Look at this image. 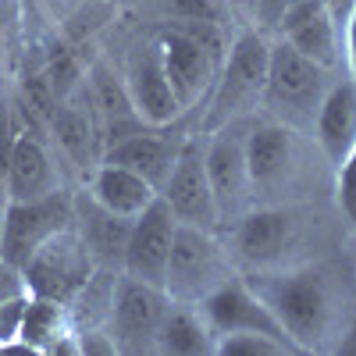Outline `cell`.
Listing matches in <instances>:
<instances>
[{"instance_id": "obj_32", "label": "cell", "mask_w": 356, "mask_h": 356, "mask_svg": "<svg viewBox=\"0 0 356 356\" xmlns=\"http://www.w3.org/2000/svg\"><path fill=\"white\" fill-rule=\"evenodd\" d=\"M171 11L182 22H214L211 0H171Z\"/></svg>"}, {"instance_id": "obj_35", "label": "cell", "mask_w": 356, "mask_h": 356, "mask_svg": "<svg viewBox=\"0 0 356 356\" xmlns=\"http://www.w3.org/2000/svg\"><path fill=\"white\" fill-rule=\"evenodd\" d=\"M335 353H356V321L349 324V328H342V339H339Z\"/></svg>"}, {"instance_id": "obj_17", "label": "cell", "mask_w": 356, "mask_h": 356, "mask_svg": "<svg viewBox=\"0 0 356 356\" xmlns=\"http://www.w3.org/2000/svg\"><path fill=\"white\" fill-rule=\"evenodd\" d=\"M314 136L332 168H339L346 154L353 150V143H356V79L353 75L328 86V93H324L317 118H314Z\"/></svg>"}, {"instance_id": "obj_19", "label": "cell", "mask_w": 356, "mask_h": 356, "mask_svg": "<svg viewBox=\"0 0 356 356\" xmlns=\"http://www.w3.org/2000/svg\"><path fill=\"white\" fill-rule=\"evenodd\" d=\"M89 193H93L97 203H104L107 211L122 214V218H139L161 196V189L154 182H146L143 175H136L122 164H111V161H100L93 168V175H89Z\"/></svg>"}, {"instance_id": "obj_21", "label": "cell", "mask_w": 356, "mask_h": 356, "mask_svg": "<svg viewBox=\"0 0 356 356\" xmlns=\"http://www.w3.org/2000/svg\"><path fill=\"white\" fill-rule=\"evenodd\" d=\"M214 349H218V335L211 332V324L203 321L200 307L171 300L161 324H157L154 353H164V356H207Z\"/></svg>"}, {"instance_id": "obj_34", "label": "cell", "mask_w": 356, "mask_h": 356, "mask_svg": "<svg viewBox=\"0 0 356 356\" xmlns=\"http://www.w3.org/2000/svg\"><path fill=\"white\" fill-rule=\"evenodd\" d=\"M321 4H324V11L332 15L335 25H346V18H349V11H353L356 0H321Z\"/></svg>"}, {"instance_id": "obj_9", "label": "cell", "mask_w": 356, "mask_h": 356, "mask_svg": "<svg viewBox=\"0 0 356 356\" xmlns=\"http://www.w3.org/2000/svg\"><path fill=\"white\" fill-rule=\"evenodd\" d=\"M164 203L171 207V214L178 218V225H193L203 232H214L218 218V203H214V189L207 178V164H203V150L196 139H186L182 150L175 157L171 175L161 186Z\"/></svg>"}, {"instance_id": "obj_29", "label": "cell", "mask_w": 356, "mask_h": 356, "mask_svg": "<svg viewBox=\"0 0 356 356\" xmlns=\"http://www.w3.org/2000/svg\"><path fill=\"white\" fill-rule=\"evenodd\" d=\"M15 22H18V0H0V72L8 68L11 36H15Z\"/></svg>"}, {"instance_id": "obj_5", "label": "cell", "mask_w": 356, "mask_h": 356, "mask_svg": "<svg viewBox=\"0 0 356 356\" xmlns=\"http://www.w3.org/2000/svg\"><path fill=\"white\" fill-rule=\"evenodd\" d=\"M97 271L93 257H89L86 243L79 239L75 225L50 235V239L22 264L25 275V289L29 296H43V300H57V303H72L75 292L89 282V275Z\"/></svg>"}, {"instance_id": "obj_31", "label": "cell", "mask_w": 356, "mask_h": 356, "mask_svg": "<svg viewBox=\"0 0 356 356\" xmlns=\"http://www.w3.org/2000/svg\"><path fill=\"white\" fill-rule=\"evenodd\" d=\"M18 296H29L22 267H15V264H8L4 257H0V303L18 300Z\"/></svg>"}, {"instance_id": "obj_2", "label": "cell", "mask_w": 356, "mask_h": 356, "mask_svg": "<svg viewBox=\"0 0 356 356\" xmlns=\"http://www.w3.org/2000/svg\"><path fill=\"white\" fill-rule=\"evenodd\" d=\"M328 93V68L314 65L296 47L271 43V61H267L264 82V107L275 114V122L289 129H314L317 107Z\"/></svg>"}, {"instance_id": "obj_7", "label": "cell", "mask_w": 356, "mask_h": 356, "mask_svg": "<svg viewBox=\"0 0 356 356\" xmlns=\"http://www.w3.org/2000/svg\"><path fill=\"white\" fill-rule=\"evenodd\" d=\"M203 321L211 324V332L221 339V335H239V332H253V335H267L275 339L285 353H300L296 342L289 339V332L278 324V317L267 310V303L260 296L243 282V278H225L218 289H211L196 303Z\"/></svg>"}, {"instance_id": "obj_15", "label": "cell", "mask_w": 356, "mask_h": 356, "mask_svg": "<svg viewBox=\"0 0 356 356\" xmlns=\"http://www.w3.org/2000/svg\"><path fill=\"white\" fill-rule=\"evenodd\" d=\"M75 232H79V239L86 243V250H89V257H93L97 267L122 271L132 218H122V214L107 211L104 203L93 200L89 189H79L75 193Z\"/></svg>"}, {"instance_id": "obj_13", "label": "cell", "mask_w": 356, "mask_h": 356, "mask_svg": "<svg viewBox=\"0 0 356 356\" xmlns=\"http://www.w3.org/2000/svg\"><path fill=\"white\" fill-rule=\"evenodd\" d=\"M211 146L203 150V164H207V178L214 189V203H218V218H243L253 182H250V168H246V146L239 136H232L228 129L211 132Z\"/></svg>"}, {"instance_id": "obj_33", "label": "cell", "mask_w": 356, "mask_h": 356, "mask_svg": "<svg viewBox=\"0 0 356 356\" xmlns=\"http://www.w3.org/2000/svg\"><path fill=\"white\" fill-rule=\"evenodd\" d=\"M346 50H349V68H353V79H356V4L346 18Z\"/></svg>"}, {"instance_id": "obj_28", "label": "cell", "mask_w": 356, "mask_h": 356, "mask_svg": "<svg viewBox=\"0 0 356 356\" xmlns=\"http://www.w3.org/2000/svg\"><path fill=\"white\" fill-rule=\"evenodd\" d=\"M25 300L29 296H18V300L0 303V353L18 349V332H22V314H25Z\"/></svg>"}, {"instance_id": "obj_3", "label": "cell", "mask_w": 356, "mask_h": 356, "mask_svg": "<svg viewBox=\"0 0 356 356\" xmlns=\"http://www.w3.org/2000/svg\"><path fill=\"white\" fill-rule=\"evenodd\" d=\"M267 61H271V43L260 33H243L232 43L228 57L218 68V93L211 104V114L203 122V132H221L232 122L246 118L264 100V82H267Z\"/></svg>"}, {"instance_id": "obj_24", "label": "cell", "mask_w": 356, "mask_h": 356, "mask_svg": "<svg viewBox=\"0 0 356 356\" xmlns=\"http://www.w3.org/2000/svg\"><path fill=\"white\" fill-rule=\"evenodd\" d=\"M282 36L289 47H296L303 57H310L321 68H335L339 61V25L332 22V15L324 11V4L307 15L303 22H296L289 29H282Z\"/></svg>"}, {"instance_id": "obj_25", "label": "cell", "mask_w": 356, "mask_h": 356, "mask_svg": "<svg viewBox=\"0 0 356 356\" xmlns=\"http://www.w3.org/2000/svg\"><path fill=\"white\" fill-rule=\"evenodd\" d=\"M43 79H47V86H50L54 100L65 104V100L75 93V89L82 86L86 72L79 68V61L72 57V50H57L50 61H47V68H43Z\"/></svg>"}, {"instance_id": "obj_26", "label": "cell", "mask_w": 356, "mask_h": 356, "mask_svg": "<svg viewBox=\"0 0 356 356\" xmlns=\"http://www.w3.org/2000/svg\"><path fill=\"white\" fill-rule=\"evenodd\" d=\"M214 353H221V356H282L285 349L267 335L239 332V335H221Z\"/></svg>"}, {"instance_id": "obj_27", "label": "cell", "mask_w": 356, "mask_h": 356, "mask_svg": "<svg viewBox=\"0 0 356 356\" xmlns=\"http://www.w3.org/2000/svg\"><path fill=\"white\" fill-rule=\"evenodd\" d=\"M335 200H339V211L356 225V143L346 154V161L335 168Z\"/></svg>"}, {"instance_id": "obj_16", "label": "cell", "mask_w": 356, "mask_h": 356, "mask_svg": "<svg viewBox=\"0 0 356 356\" xmlns=\"http://www.w3.org/2000/svg\"><path fill=\"white\" fill-rule=\"evenodd\" d=\"M246 168L253 189H278L296 171V129L282 122H260L246 139Z\"/></svg>"}, {"instance_id": "obj_20", "label": "cell", "mask_w": 356, "mask_h": 356, "mask_svg": "<svg viewBox=\"0 0 356 356\" xmlns=\"http://www.w3.org/2000/svg\"><path fill=\"white\" fill-rule=\"evenodd\" d=\"M289 243H292V214L275 211V207L243 214L239 228H235V250H239V257L253 267L275 264L285 253Z\"/></svg>"}, {"instance_id": "obj_18", "label": "cell", "mask_w": 356, "mask_h": 356, "mask_svg": "<svg viewBox=\"0 0 356 356\" xmlns=\"http://www.w3.org/2000/svg\"><path fill=\"white\" fill-rule=\"evenodd\" d=\"M182 143H186V139L171 143L168 132H161V129L150 125V129H139V132H132V136H125V139L111 143L100 161L122 164V168L143 175L146 182H154V186L161 189L164 178H168L171 168H175V157H178V150H182Z\"/></svg>"}, {"instance_id": "obj_11", "label": "cell", "mask_w": 356, "mask_h": 356, "mask_svg": "<svg viewBox=\"0 0 356 356\" xmlns=\"http://www.w3.org/2000/svg\"><path fill=\"white\" fill-rule=\"evenodd\" d=\"M175 228H178V218L171 214V207L164 203V196H157L139 218H132V232H129V243H125V260H122V275L164 289Z\"/></svg>"}, {"instance_id": "obj_6", "label": "cell", "mask_w": 356, "mask_h": 356, "mask_svg": "<svg viewBox=\"0 0 356 356\" xmlns=\"http://www.w3.org/2000/svg\"><path fill=\"white\" fill-rule=\"evenodd\" d=\"M225 278H228V260L221 246L214 243V235L203 228H193V225H178L171 257H168V275H164L168 300L200 303Z\"/></svg>"}, {"instance_id": "obj_4", "label": "cell", "mask_w": 356, "mask_h": 356, "mask_svg": "<svg viewBox=\"0 0 356 356\" xmlns=\"http://www.w3.org/2000/svg\"><path fill=\"white\" fill-rule=\"evenodd\" d=\"M72 225H75V193L68 186L40 200H11L4 221H0V257L22 267L50 235Z\"/></svg>"}, {"instance_id": "obj_36", "label": "cell", "mask_w": 356, "mask_h": 356, "mask_svg": "<svg viewBox=\"0 0 356 356\" xmlns=\"http://www.w3.org/2000/svg\"><path fill=\"white\" fill-rule=\"evenodd\" d=\"M0 100H4V89H0Z\"/></svg>"}, {"instance_id": "obj_22", "label": "cell", "mask_w": 356, "mask_h": 356, "mask_svg": "<svg viewBox=\"0 0 356 356\" xmlns=\"http://www.w3.org/2000/svg\"><path fill=\"white\" fill-rule=\"evenodd\" d=\"M118 278L122 271L111 267H97L89 282L75 292V300L68 303V321L75 332H89V328H107L111 314H114V296H118Z\"/></svg>"}, {"instance_id": "obj_8", "label": "cell", "mask_w": 356, "mask_h": 356, "mask_svg": "<svg viewBox=\"0 0 356 356\" xmlns=\"http://www.w3.org/2000/svg\"><path fill=\"white\" fill-rule=\"evenodd\" d=\"M168 292L161 285H146L139 278L122 275L114 296V314L107 332L114 335L118 353H154L157 324L168 310Z\"/></svg>"}, {"instance_id": "obj_1", "label": "cell", "mask_w": 356, "mask_h": 356, "mask_svg": "<svg viewBox=\"0 0 356 356\" xmlns=\"http://www.w3.org/2000/svg\"><path fill=\"white\" fill-rule=\"evenodd\" d=\"M246 285L260 296L289 332L300 353L332 349V339L342 335V296L335 278L324 267H303V271H282V275H253Z\"/></svg>"}, {"instance_id": "obj_14", "label": "cell", "mask_w": 356, "mask_h": 356, "mask_svg": "<svg viewBox=\"0 0 356 356\" xmlns=\"http://www.w3.org/2000/svg\"><path fill=\"white\" fill-rule=\"evenodd\" d=\"M4 175H8L11 200H40V196L65 186L61 164H57V154L50 150L47 136H36L29 129L18 132Z\"/></svg>"}, {"instance_id": "obj_10", "label": "cell", "mask_w": 356, "mask_h": 356, "mask_svg": "<svg viewBox=\"0 0 356 356\" xmlns=\"http://www.w3.org/2000/svg\"><path fill=\"white\" fill-rule=\"evenodd\" d=\"M157 47H161V61H164V72H168V82H171V93H175L178 107L189 111L207 93V86L218 79L221 57L214 50H207L182 25L161 29Z\"/></svg>"}, {"instance_id": "obj_30", "label": "cell", "mask_w": 356, "mask_h": 356, "mask_svg": "<svg viewBox=\"0 0 356 356\" xmlns=\"http://www.w3.org/2000/svg\"><path fill=\"white\" fill-rule=\"evenodd\" d=\"M79 349L82 356H114L118 346H114V335L107 328H89V332H79Z\"/></svg>"}, {"instance_id": "obj_23", "label": "cell", "mask_w": 356, "mask_h": 356, "mask_svg": "<svg viewBox=\"0 0 356 356\" xmlns=\"http://www.w3.org/2000/svg\"><path fill=\"white\" fill-rule=\"evenodd\" d=\"M68 328H72V321H68V307L65 303L43 300V296H29V300H25V314H22L18 349L47 353Z\"/></svg>"}, {"instance_id": "obj_12", "label": "cell", "mask_w": 356, "mask_h": 356, "mask_svg": "<svg viewBox=\"0 0 356 356\" xmlns=\"http://www.w3.org/2000/svg\"><path fill=\"white\" fill-rule=\"evenodd\" d=\"M125 89H129V100H132L136 114L146 125L164 129L182 114V107H178V100L171 93L157 40H146V43L132 47L129 61H125Z\"/></svg>"}]
</instances>
